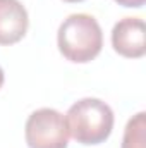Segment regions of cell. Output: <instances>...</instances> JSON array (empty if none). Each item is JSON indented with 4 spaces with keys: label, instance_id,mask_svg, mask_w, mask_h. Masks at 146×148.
Returning <instances> with one entry per match:
<instances>
[{
    "label": "cell",
    "instance_id": "1",
    "mask_svg": "<svg viewBox=\"0 0 146 148\" xmlns=\"http://www.w3.org/2000/svg\"><path fill=\"white\" fill-rule=\"evenodd\" d=\"M57 45L60 53L76 64L91 62L103 47V33L89 14H71L59 28Z\"/></svg>",
    "mask_w": 146,
    "mask_h": 148
},
{
    "label": "cell",
    "instance_id": "2",
    "mask_svg": "<svg viewBox=\"0 0 146 148\" xmlns=\"http://www.w3.org/2000/svg\"><path fill=\"white\" fill-rule=\"evenodd\" d=\"M113 112L100 98L77 100L67 110L69 136L81 145H100L113 129Z\"/></svg>",
    "mask_w": 146,
    "mask_h": 148
},
{
    "label": "cell",
    "instance_id": "3",
    "mask_svg": "<svg viewBox=\"0 0 146 148\" xmlns=\"http://www.w3.org/2000/svg\"><path fill=\"white\" fill-rule=\"evenodd\" d=\"M26 143L29 148H67L69 129L65 117L55 109H38L26 121Z\"/></svg>",
    "mask_w": 146,
    "mask_h": 148
},
{
    "label": "cell",
    "instance_id": "4",
    "mask_svg": "<svg viewBox=\"0 0 146 148\" xmlns=\"http://www.w3.org/2000/svg\"><path fill=\"white\" fill-rule=\"evenodd\" d=\"M113 50L127 59H139L146 53V26L139 17H124L112 29Z\"/></svg>",
    "mask_w": 146,
    "mask_h": 148
},
{
    "label": "cell",
    "instance_id": "5",
    "mask_svg": "<svg viewBox=\"0 0 146 148\" xmlns=\"http://www.w3.org/2000/svg\"><path fill=\"white\" fill-rule=\"evenodd\" d=\"M29 26V17L19 0H0V45L21 41Z\"/></svg>",
    "mask_w": 146,
    "mask_h": 148
},
{
    "label": "cell",
    "instance_id": "6",
    "mask_svg": "<svg viewBox=\"0 0 146 148\" xmlns=\"http://www.w3.org/2000/svg\"><path fill=\"white\" fill-rule=\"evenodd\" d=\"M120 148H146V114L139 112L129 119Z\"/></svg>",
    "mask_w": 146,
    "mask_h": 148
},
{
    "label": "cell",
    "instance_id": "7",
    "mask_svg": "<svg viewBox=\"0 0 146 148\" xmlns=\"http://www.w3.org/2000/svg\"><path fill=\"white\" fill-rule=\"evenodd\" d=\"M119 5H122V7H131V9H139V7H143L145 5L146 0H115Z\"/></svg>",
    "mask_w": 146,
    "mask_h": 148
},
{
    "label": "cell",
    "instance_id": "8",
    "mask_svg": "<svg viewBox=\"0 0 146 148\" xmlns=\"http://www.w3.org/2000/svg\"><path fill=\"white\" fill-rule=\"evenodd\" d=\"M2 84H3V71L0 67V88H2Z\"/></svg>",
    "mask_w": 146,
    "mask_h": 148
},
{
    "label": "cell",
    "instance_id": "9",
    "mask_svg": "<svg viewBox=\"0 0 146 148\" xmlns=\"http://www.w3.org/2000/svg\"><path fill=\"white\" fill-rule=\"evenodd\" d=\"M64 2H69V3H76V2H83V0H64Z\"/></svg>",
    "mask_w": 146,
    "mask_h": 148
}]
</instances>
